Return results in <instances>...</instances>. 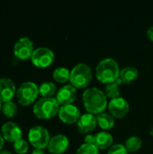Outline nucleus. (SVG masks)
<instances>
[{"mask_svg":"<svg viewBox=\"0 0 153 154\" xmlns=\"http://www.w3.org/2000/svg\"><path fill=\"white\" fill-rule=\"evenodd\" d=\"M32 62L38 68H47L54 60V52L46 47H40L34 50L32 57Z\"/></svg>","mask_w":153,"mask_h":154,"instance_id":"7","label":"nucleus"},{"mask_svg":"<svg viewBox=\"0 0 153 154\" xmlns=\"http://www.w3.org/2000/svg\"><path fill=\"white\" fill-rule=\"evenodd\" d=\"M93 78L91 68L86 63H78L70 70L69 81L76 88H87Z\"/></svg>","mask_w":153,"mask_h":154,"instance_id":"4","label":"nucleus"},{"mask_svg":"<svg viewBox=\"0 0 153 154\" xmlns=\"http://www.w3.org/2000/svg\"><path fill=\"white\" fill-rule=\"evenodd\" d=\"M108 110L109 114H111L114 117L123 118L129 112V104L124 97H116L115 99H111L108 103Z\"/></svg>","mask_w":153,"mask_h":154,"instance_id":"9","label":"nucleus"},{"mask_svg":"<svg viewBox=\"0 0 153 154\" xmlns=\"http://www.w3.org/2000/svg\"><path fill=\"white\" fill-rule=\"evenodd\" d=\"M142 139L139 136L133 135V136H130L125 141L124 146L127 149L128 152H135L142 147Z\"/></svg>","mask_w":153,"mask_h":154,"instance_id":"21","label":"nucleus"},{"mask_svg":"<svg viewBox=\"0 0 153 154\" xmlns=\"http://www.w3.org/2000/svg\"><path fill=\"white\" fill-rule=\"evenodd\" d=\"M28 140L35 149H44L48 147L50 137L48 130L41 125L32 126L28 133Z\"/></svg>","mask_w":153,"mask_h":154,"instance_id":"6","label":"nucleus"},{"mask_svg":"<svg viewBox=\"0 0 153 154\" xmlns=\"http://www.w3.org/2000/svg\"><path fill=\"white\" fill-rule=\"evenodd\" d=\"M39 94L42 97H53L56 94V86L50 81H45L39 87Z\"/></svg>","mask_w":153,"mask_h":154,"instance_id":"19","label":"nucleus"},{"mask_svg":"<svg viewBox=\"0 0 153 154\" xmlns=\"http://www.w3.org/2000/svg\"><path fill=\"white\" fill-rule=\"evenodd\" d=\"M96 122L100 128L103 130H109L115 125V118L111 114L108 113H101L96 115Z\"/></svg>","mask_w":153,"mask_h":154,"instance_id":"18","label":"nucleus"},{"mask_svg":"<svg viewBox=\"0 0 153 154\" xmlns=\"http://www.w3.org/2000/svg\"><path fill=\"white\" fill-rule=\"evenodd\" d=\"M28 148H29L28 143L23 139H20L19 141H17L14 143V150L16 153L18 154L26 153L28 151Z\"/></svg>","mask_w":153,"mask_h":154,"instance_id":"25","label":"nucleus"},{"mask_svg":"<svg viewBox=\"0 0 153 154\" xmlns=\"http://www.w3.org/2000/svg\"><path fill=\"white\" fill-rule=\"evenodd\" d=\"M34 51L33 43L32 40L28 37L20 38L14 44V53L15 57L19 60H27L32 57Z\"/></svg>","mask_w":153,"mask_h":154,"instance_id":"8","label":"nucleus"},{"mask_svg":"<svg viewBox=\"0 0 153 154\" xmlns=\"http://www.w3.org/2000/svg\"><path fill=\"white\" fill-rule=\"evenodd\" d=\"M15 95L18 102L22 106H29L37 98L39 95V87L32 81L23 82L16 90Z\"/></svg>","mask_w":153,"mask_h":154,"instance_id":"5","label":"nucleus"},{"mask_svg":"<svg viewBox=\"0 0 153 154\" xmlns=\"http://www.w3.org/2000/svg\"><path fill=\"white\" fill-rule=\"evenodd\" d=\"M139 76V71L136 68L133 66H127L120 70L119 79L122 83L129 84L134 81Z\"/></svg>","mask_w":153,"mask_h":154,"instance_id":"17","label":"nucleus"},{"mask_svg":"<svg viewBox=\"0 0 153 154\" xmlns=\"http://www.w3.org/2000/svg\"><path fill=\"white\" fill-rule=\"evenodd\" d=\"M119 64L113 58H106L96 65V77L102 83L109 84L115 82L119 79Z\"/></svg>","mask_w":153,"mask_h":154,"instance_id":"2","label":"nucleus"},{"mask_svg":"<svg viewBox=\"0 0 153 154\" xmlns=\"http://www.w3.org/2000/svg\"><path fill=\"white\" fill-rule=\"evenodd\" d=\"M105 94L107 97H109L111 99H115L116 97H120L119 84L116 82L106 84V88H105Z\"/></svg>","mask_w":153,"mask_h":154,"instance_id":"22","label":"nucleus"},{"mask_svg":"<svg viewBox=\"0 0 153 154\" xmlns=\"http://www.w3.org/2000/svg\"><path fill=\"white\" fill-rule=\"evenodd\" d=\"M114 142L113 136L110 133L106 131H101L95 134L94 145L98 150H106L112 146Z\"/></svg>","mask_w":153,"mask_h":154,"instance_id":"16","label":"nucleus"},{"mask_svg":"<svg viewBox=\"0 0 153 154\" xmlns=\"http://www.w3.org/2000/svg\"><path fill=\"white\" fill-rule=\"evenodd\" d=\"M77 154H99V150L94 144L83 143L77 151Z\"/></svg>","mask_w":153,"mask_h":154,"instance_id":"24","label":"nucleus"},{"mask_svg":"<svg viewBox=\"0 0 153 154\" xmlns=\"http://www.w3.org/2000/svg\"><path fill=\"white\" fill-rule=\"evenodd\" d=\"M0 154H12L9 151H6V150H2L0 152Z\"/></svg>","mask_w":153,"mask_h":154,"instance_id":"31","label":"nucleus"},{"mask_svg":"<svg viewBox=\"0 0 153 154\" xmlns=\"http://www.w3.org/2000/svg\"><path fill=\"white\" fill-rule=\"evenodd\" d=\"M77 97V88L72 85H65L61 87L56 94V99L60 105L72 104Z\"/></svg>","mask_w":153,"mask_h":154,"instance_id":"12","label":"nucleus"},{"mask_svg":"<svg viewBox=\"0 0 153 154\" xmlns=\"http://www.w3.org/2000/svg\"><path fill=\"white\" fill-rule=\"evenodd\" d=\"M84 106L87 111L93 115H98L104 112L108 106L107 97L105 92L98 88H87L82 96Z\"/></svg>","mask_w":153,"mask_h":154,"instance_id":"1","label":"nucleus"},{"mask_svg":"<svg viewBox=\"0 0 153 154\" xmlns=\"http://www.w3.org/2000/svg\"><path fill=\"white\" fill-rule=\"evenodd\" d=\"M96 125V117L90 113L82 115L77 123L78 130L81 134H88L92 132L93 130H95Z\"/></svg>","mask_w":153,"mask_h":154,"instance_id":"15","label":"nucleus"},{"mask_svg":"<svg viewBox=\"0 0 153 154\" xmlns=\"http://www.w3.org/2000/svg\"><path fill=\"white\" fill-rule=\"evenodd\" d=\"M53 79L59 83H65L69 80L70 71L65 67H58L53 71Z\"/></svg>","mask_w":153,"mask_h":154,"instance_id":"20","label":"nucleus"},{"mask_svg":"<svg viewBox=\"0 0 153 154\" xmlns=\"http://www.w3.org/2000/svg\"><path fill=\"white\" fill-rule=\"evenodd\" d=\"M31 154H45V152L42 150H41V149H35V150H33Z\"/></svg>","mask_w":153,"mask_h":154,"instance_id":"29","label":"nucleus"},{"mask_svg":"<svg viewBox=\"0 0 153 154\" xmlns=\"http://www.w3.org/2000/svg\"><path fill=\"white\" fill-rule=\"evenodd\" d=\"M60 108V104L55 97H41L35 102L33 113L40 119H50L59 114Z\"/></svg>","mask_w":153,"mask_h":154,"instance_id":"3","label":"nucleus"},{"mask_svg":"<svg viewBox=\"0 0 153 154\" xmlns=\"http://www.w3.org/2000/svg\"><path fill=\"white\" fill-rule=\"evenodd\" d=\"M69 141L64 134H57L50 138L48 144V150L53 154L63 153L69 147Z\"/></svg>","mask_w":153,"mask_h":154,"instance_id":"13","label":"nucleus"},{"mask_svg":"<svg viewBox=\"0 0 153 154\" xmlns=\"http://www.w3.org/2000/svg\"><path fill=\"white\" fill-rule=\"evenodd\" d=\"M147 36L153 41V26L151 27H150L149 29H148V31H147Z\"/></svg>","mask_w":153,"mask_h":154,"instance_id":"28","label":"nucleus"},{"mask_svg":"<svg viewBox=\"0 0 153 154\" xmlns=\"http://www.w3.org/2000/svg\"><path fill=\"white\" fill-rule=\"evenodd\" d=\"M85 143H88V144H94L95 143V135L92 134H87L85 136Z\"/></svg>","mask_w":153,"mask_h":154,"instance_id":"27","label":"nucleus"},{"mask_svg":"<svg viewBox=\"0 0 153 154\" xmlns=\"http://www.w3.org/2000/svg\"><path fill=\"white\" fill-rule=\"evenodd\" d=\"M4 142H5V139L3 137V135L0 134V152L2 151L3 149V146H4Z\"/></svg>","mask_w":153,"mask_h":154,"instance_id":"30","label":"nucleus"},{"mask_svg":"<svg viewBox=\"0 0 153 154\" xmlns=\"http://www.w3.org/2000/svg\"><path fill=\"white\" fill-rule=\"evenodd\" d=\"M2 109V102L0 101V110Z\"/></svg>","mask_w":153,"mask_h":154,"instance_id":"32","label":"nucleus"},{"mask_svg":"<svg viewBox=\"0 0 153 154\" xmlns=\"http://www.w3.org/2000/svg\"><path fill=\"white\" fill-rule=\"evenodd\" d=\"M2 112L6 117H14L17 114V106L13 101L5 102L2 105Z\"/></svg>","mask_w":153,"mask_h":154,"instance_id":"23","label":"nucleus"},{"mask_svg":"<svg viewBox=\"0 0 153 154\" xmlns=\"http://www.w3.org/2000/svg\"><path fill=\"white\" fill-rule=\"evenodd\" d=\"M1 134L4 139L9 143H15L22 139V130L19 125L14 122H7L1 127Z\"/></svg>","mask_w":153,"mask_h":154,"instance_id":"11","label":"nucleus"},{"mask_svg":"<svg viewBox=\"0 0 153 154\" xmlns=\"http://www.w3.org/2000/svg\"><path fill=\"white\" fill-rule=\"evenodd\" d=\"M14 94H16L15 85L9 78L0 79V101L3 103L12 101Z\"/></svg>","mask_w":153,"mask_h":154,"instance_id":"14","label":"nucleus"},{"mask_svg":"<svg viewBox=\"0 0 153 154\" xmlns=\"http://www.w3.org/2000/svg\"><path fill=\"white\" fill-rule=\"evenodd\" d=\"M107 154H128V151L124 144H114L109 148Z\"/></svg>","mask_w":153,"mask_h":154,"instance_id":"26","label":"nucleus"},{"mask_svg":"<svg viewBox=\"0 0 153 154\" xmlns=\"http://www.w3.org/2000/svg\"><path fill=\"white\" fill-rule=\"evenodd\" d=\"M59 116L63 123L70 125V124L78 123L81 116L78 106H76L73 104H69L60 106L59 111Z\"/></svg>","mask_w":153,"mask_h":154,"instance_id":"10","label":"nucleus"}]
</instances>
